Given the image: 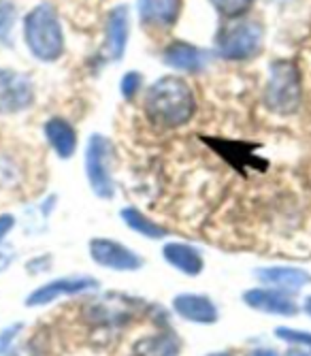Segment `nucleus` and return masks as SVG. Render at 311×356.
<instances>
[{
  "instance_id": "1",
  "label": "nucleus",
  "mask_w": 311,
  "mask_h": 356,
  "mask_svg": "<svg viewBox=\"0 0 311 356\" xmlns=\"http://www.w3.org/2000/svg\"><path fill=\"white\" fill-rule=\"evenodd\" d=\"M194 111V94L190 86L179 77H162L151 83L145 94V113L156 126L179 128L192 120Z\"/></svg>"
},
{
  "instance_id": "2",
  "label": "nucleus",
  "mask_w": 311,
  "mask_h": 356,
  "mask_svg": "<svg viewBox=\"0 0 311 356\" xmlns=\"http://www.w3.org/2000/svg\"><path fill=\"white\" fill-rule=\"evenodd\" d=\"M24 37L33 56L43 62H53L65 51V37H62L58 13L47 3L35 7L26 15Z\"/></svg>"
},
{
  "instance_id": "3",
  "label": "nucleus",
  "mask_w": 311,
  "mask_h": 356,
  "mask_svg": "<svg viewBox=\"0 0 311 356\" xmlns=\"http://www.w3.org/2000/svg\"><path fill=\"white\" fill-rule=\"evenodd\" d=\"M264 105L279 115H290L299 109L301 77L290 60H277L271 64L264 88Z\"/></svg>"
},
{
  "instance_id": "4",
  "label": "nucleus",
  "mask_w": 311,
  "mask_h": 356,
  "mask_svg": "<svg viewBox=\"0 0 311 356\" xmlns=\"http://www.w3.org/2000/svg\"><path fill=\"white\" fill-rule=\"evenodd\" d=\"M111 160H113L111 141L103 135H92L85 147L83 165H85V177L90 181V188L94 190V194L101 199H111L115 194Z\"/></svg>"
},
{
  "instance_id": "5",
  "label": "nucleus",
  "mask_w": 311,
  "mask_h": 356,
  "mask_svg": "<svg viewBox=\"0 0 311 356\" xmlns=\"http://www.w3.org/2000/svg\"><path fill=\"white\" fill-rule=\"evenodd\" d=\"M262 43V30L254 22H239L228 26L220 41H217V51L222 58L228 60H245L254 56Z\"/></svg>"
},
{
  "instance_id": "6",
  "label": "nucleus",
  "mask_w": 311,
  "mask_h": 356,
  "mask_svg": "<svg viewBox=\"0 0 311 356\" xmlns=\"http://www.w3.org/2000/svg\"><path fill=\"white\" fill-rule=\"evenodd\" d=\"M35 103V86L26 75L11 69L0 71V113H19Z\"/></svg>"
},
{
  "instance_id": "7",
  "label": "nucleus",
  "mask_w": 311,
  "mask_h": 356,
  "mask_svg": "<svg viewBox=\"0 0 311 356\" xmlns=\"http://www.w3.org/2000/svg\"><path fill=\"white\" fill-rule=\"evenodd\" d=\"M96 288H99V282L92 280V277H83V275L58 277V280L47 282V284L39 286L37 290H33V293H30V297L26 299V305H30V307H41V305L53 303L58 299L81 295V293H90V290H96Z\"/></svg>"
},
{
  "instance_id": "8",
  "label": "nucleus",
  "mask_w": 311,
  "mask_h": 356,
  "mask_svg": "<svg viewBox=\"0 0 311 356\" xmlns=\"http://www.w3.org/2000/svg\"><path fill=\"white\" fill-rule=\"evenodd\" d=\"M90 256L96 265L113 271H137L143 265L139 254H135L133 250L113 239H103V237L90 241Z\"/></svg>"
},
{
  "instance_id": "9",
  "label": "nucleus",
  "mask_w": 311,
  "mask_h": 356,
  "mask_svg": "<svg viewBox=\"0 0 311 356\" xmlns=\"http://www.w3.org/2000/svg\"><path fill=\"white\" fill-rule=\"evenodd\" d=\"M245 305H250L256 312L262 314H273V316H296L299 307L292 301V297H288V293H282L277 288H254L247 290L243 295Z\"/></svg>"
},
{
  "instance_id": "10",
  "label": "nucleus",
  "mask_w": 311,
  "mask_h": 356,
  "mask_svg": "<svg viewBox=\"0 0 311 356\" xmlns=\"http://www.w3.org/2000/svg\"><path fill=\"white\" fill-rule=\"evenodd\" d=\"M173 309L183 320L196 322V325H213L217 320V307L205 295H177L173 299Z\"/></svg>"
},
{
  "instance_id": "11",
  "label": "nucleus",
  "mask_w": 311,
  "mask_h": 356,
  "mask_svg": "<svg viewBox=\"0 0 311 356\" xmlns=\"http://www.w3.org/2000/svg\"><path fill=\"white\" fill-rule=\"evenodd\" d=\"M128 41V9L117 7L109 13L107 19V39L103 47V56L109 60H119L124 56Z\"/></svg>"
},
{
  "instance_id": "12",
  "label": "nucleus",
  "mask_w": 311,
  "mask_h": 356,
  "mask_svg": "<svg viewBox=\"0 0 311 356\" xmlns=\"http://www.w3.org/2000/svg\"><path fill=\"white\" fill-rule=\"evenodd\" d=\"M256 277L267 286H273L277 290H288V293L301 290L311 282V275L296 267H262L256 271Z\"/></svg>"
},
{
  "instance_id": "13",
  "label": "nucleus",
  "mask_w": 311,
  "mask_h": 356,
  "mask_svg": "<svg viewBox=\"0 0 311 356\" xmlns=\"http://www.w3.org/2000/svg\"><path fill=\"white\" fill-rule=\"evenodd\" d=\"M165 62L167 67L177 69V71H188V73H199L207 67V54L190 43H173L165 51Z\"/></svg>"
},
{
  "instance_id": "14",
  "label": "nucleus",
  "mask_w": 311,
  "mask_h": 356,
  "mask_svg": "<svg viewBox=\"0 0 311 356\" xmlns=\"http://www.w3.org/2000/svg\"><path fill=\"white\" fill-rule=\"evenodd\" d=\"M162 254H165V261H167L171 267H175L177 271H181V273H185V275H192V277H194V275H199V273L203 271V267H205L201 252H199L196 248H192V245L171 241V243L165 245Z\"/></svg>"
},
{
  "instance_id": "15",
  "label": "nucleus",
  "mask_w": 311,
  "mask_h": 356,
  "mask_svg": "<svg viewBox=\"0 0 311 356\" xmlns=\"http://www.w3.org/2000/svg\"><path fill=\"white\" fill-rule=\"evenodd\" d=\"M45 137L60 158H71L77 149V133L65 118H51L45 124Z\"/></svg>"
},
{
  "instance_id": "16",
  "label": "nucleus",
  "mask_w": 311,
  "mask_h": 356,
  "mask_svg": "<svg viewBox=\"0 0 311 356\" xmlns=\"http://www.w3.org/2000/svg\"><path fill=\"white\" fill-rule=\"evenodd\" d=\"M179 339L171 331H160L147 337H141L135 346L131 356H179Z\"/></svg>"
},
{
  "instance_id": "17",
  "label": "nucleus",
  "mask_w": 311,
  "mask_h": 356,
  "mask_svg": "<svg viewBox=\"0 0 311 356\" xmlns=\"http://www.w3.org/2000/svg\"><path fill=\"white\" fill-rule=\"evenodd\" d=\"M181 0H139V15L145 24L169 26L175 22Z\"/></svg>"
},
{
  "instance_id": "18",
  "label": "nucleus",
  "mask_w": 311,
  "mask_h": 356,
  "mask_svg": "<svg viewBox=\"0 0 311 356\" xmlns=\"http://www.w3.org/2000/svg\"><path fill=\"white\" fill-rule=\"evenodd\" d=\"M119 218L126 222V226H128L131 231H135V233H139V235H143L147 239H162V237H167V231L162 229L160 224H156L153 220H149L145 213H141L135 207L121 209Z\"/></svg>"
},
{
  "instance_id": "19",
  "label": "nucleus",
  "mask_w": 311,
  "mask_h": 356,
  "mask_svg": "<svg viewBox=\"0 0 311 356\" xmlns=\"http://www.w3.org/2000/svg\"><path fill=\"white\" fill-rule=\"evenodd\" d=\"M213 7L226 17H239L252 7L254 0H211Z\"/></svg>"
},
{
  "instance_id": "20",
  "label": "nucleus",
  "mask_w": 311,
  "mask_h": 356,
  "mask_svg": "<svg viewBox=\"0 0 311 356\" xmlns=\"http://www.w3.org/2000/svg\"><path fill=\"white\" fill-rule=\"evenodd\" d=\"M15 24V5L11 0H0V41H9Z\"/></svg>"
},
{
  "instance_id": "21",
  "label": "nucleus",
  "mask_w": 311,
  "mask_h": 356,
  "mask_svg": "<svg viewBox=\"0 0 311 356\" xmlns=\"http://www.w3.org/2000/svg\"><path fill=\"white\" fill-rule=\"evenodd\" d=\"M275 337H279L286 343L311 350V333H307V331H296V329H290V327H279L275 331Z\"/></svg>"
},
{
  "instance_id": "22",
  "label": "nucleus",
  "mask_w": 311,
  "mask_h": 356,
  "mask_svg": "<svg viewBox=\"0 0 311 356\" xmlns=\"http://www.w3.org/2000/svg\"><path fill=\"white\" fill-rule=\"evenodd\" d=\"M139 88H141V75L135 73V71L126 73V75L121 77V81H119V90H121L124 99H133V96L139 92Z\"/></svg>"
},
{
  "instance_id": "23",
  "label": "nucleus",
  "mask_w": 311,
  "mask_h": 356,
  "mask_svg": "<svg viewBox=\"0 0 311 356\" xmlns=\"http://www.w3.org/2000/svg\"><path fill=\"white\" fill-rule=\"evenodd\" d=\"M19 331H22V325H11L9 329L0 331V354H5L11 348V343H13V339L17 337Z\"/></svg>"
},
{
  "instance_id": "24",
  "label": "nucleus",
  "mask_w": 311,
  "mask_h": 356,
  "mask_svg": "<svg viewBox=\"0 0 311 356\" xmlns=\"http://www.w3.org/2000/svg\"><path fill=\"white\" fill-rule=\"evenodd\" d=\"M13 226H15V218L11 213H3V216H0V241H3L13 231Z\"/></svg>"
},
{
  "instance_id": "25",
  "label": "nucleus",
  "mask_w": 311,
  "mask_h": 356,
  "mask_svg": "<svg viewBox=\"0 0 311 356\" xmlns=\"http://www.w3.org/2000/svg\"><path fill=\"white\" fill-rule=\"evenodd\" d=\"M250 356H279L275 350H271V348H258V350H254Z\"/></svg>"
},
{
  "instance_id": "26",
  "label": "nucleus",
  "mask_w": 311,
  "mask_h": 356,
  "mask_svg": "<svg viewBox=\"0 0 311 356\" xmlns=\"http://www.w3.org/2000/svg\"><path fill=\"white\" fill-rule=\"evenodd\" d=\"M305 312L311 316V297H307V299H305Z\"/></svg>"
},
{
  "instance_id": "27",
  "label": "nucleus",
  "mask_w": 311,
  "mask_h": 356,
  "mask_svg": "<svg viewBox=\"0 0 311 356\" xmlns=\"http://www.w3.org/2000/svg\"><path fill=\"white\" fill-rule=\"evenodd\" d=\"M288 356H307V354H303V352H290Z\"/></svg>"
},
{
  "instance_id": "28",
  "label": "nucleus",
  "mask_w": 311,
  "mask_h": 356,
  "mask_svg": "<svg viewBox=\"0 0 311 356\" xmlns=\"http://www.w3.org/2000/svg\"><path fill=\"white\" fill-rule=\"evenodd\" d=\"M209 356H230V354H224V352H217V354H209Z\"/></svg>"
}]
</instances>
